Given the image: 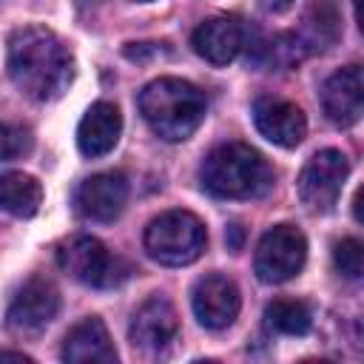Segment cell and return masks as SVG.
Here are the masks:
<instances>
[{"label": "cell", "instance_id": "1", "mask_svg": "<svg viewBox=\"0 0 364 364\" xmlns=\"http://www.w3.org/2000/svg\"><path fill=\"white\" fill-rule=\"evenodd\" d=\"M9 77L31 100L48 102L68 91L74 57L68 46L46 26H23L9 37Z\"/></svg>", "mask_w": 364, "mask_h": 364}, {"label": "cell", "instance_id": "2", "mask_svg": "<svg viewBox=\"0 0 364 364\" xmlns=\"http://www.w3.org/2000/svg\"><path fill=\"white\" fill-rule=\"evenodd\" d=\"M205 94L193 82L179 77L151 80L139 91V114L145 117L151 131L168 142L188 139L205 119Z\"/></svg>", "mask_w": 364, "mask_h": 364}, {"label": "cell", "instance_id": "3", "mask_svg": "<svg viewBox=\"0 0 364 364\" xmlns=\"http://www.w3.org/2000/svg\"><path fill=\"white\" fill-rule=\"evenodd\" d=\"M199 179L216 199H256L273 185V168L250 145L225 142L205 156Z\"/></svg>", "mask_w": 364, "mask_h": 364}, {"label": "cell", "instance_id": "4", "mask_svg": "<svg viewBox=\"0 0 364 364\" xmlns=\"http://www.w3.org/2000/svg\"><path fill=\"white\" fill-rule=\"evenodd\" d=\"M142 242L154 262L168 264V267H182L202 256V250L208 245V233L196 213L168 210V213H159L156 219H151Z\"/></svg>", "mask_w": 364, "mask_h": 364}, {"label": "cell", "instance_id": "5", "mask_svg": "<svg viewBox=\"0 0 364 364\" xmlns=\"http://www.w3.org/2000/svg\"><path fill=\"white\" fill-rule=\"evenodd\" d=\"M57 264L74 282L91 287H117L134 273V267L125 259L114 256L100 239L85 233L71 236L57 247Z\"/></svg>", "mask_w": 364, "mask_h": 364}, {"label": "cell", "instance_id": "6", "mask_svg": "<svg viewBox=\"0 0 364 364\" xmlns=\"http://www.w3.org/2000/svg\"><path fill=\"white\" fill-rule=\"evenodd\" d=\"M347 173H350V162L341 151H336V148L316 151L307 159V165L301 168L299 182H296L301 205L313 213L333 210V205L338 202L341 188L347 182Z\"/></svg>", "mask_w": 364, "mask_h": 364}, {"label": "cell", "instance_id": "7", "mask_svg": "<svg viewBox=\"0 0 364 364\" xmlns=\"http://www.w3.org/2000/svg\"><path fill=\"white\" fill-rule=\"evenodd\" d=\"M304 259H307L304 233L293 225H273L259 239L253 267L264 284H282L304 267Z\"/></svg>", "mask_w": 364, "mask_h": 364}, {"label": "cell", "instance_id": "8", "mask_svg": "<svg viewBox=\"0 0 364 364\" xmlns=\"http://www.w3.org/2000/svg\"><path fill=\"white\" fill-rule=\"evenodd\" d=\"M60 310V293L51 282L46 279H28L17 296L11 299L9 304V313H6V321L14 333H23V336H34L40 330H46L54 316Z\"/></svg>", "mask_w": 364, "mask_h": 364}, {"label": "cell", "instance_id": "9", "mask_svg": "<svg viewBox=\"0 0 364 364\" xmlns=\"http://www.w3.org/2000/svg\"><path fill=\"white\" fill-rule=\"evenodd\" d=\"M191 304H193V316L202 327L225 330L236 321L239 307H242V296H239V287L233 279H228L222 273H210V276H202L196 282Z\"/></svg>", "mask_w": 364, "mask_h": 364}, {"label": "cell", "instance_id": "10", "mask_svg": "<svg viewBox=\"0 0 364 364\" xmlns=\"http://www.w3.org/2000/svg\"><path fill=\"white\" fill-rule=\"evenodd\" d=\"M176 333H179L176 310L168 299H159V296L142 301L128 327L131 344L142 353H165L173 344Z\"/></svg>", "mask_w": 364, "mask_h": 364}, {"label": "cell", "instance_id": "11", "mask_svg": "<svg viewBox=\"0 0 364 364\" xmlns=\"http://www.w3.org/2000/svg\"><path fill=\"white\" fill-rule=\"evenodd\" d=\"M321 105L333 125L350 128L364 114V74L361 65H344L327 77L321 88Z\"/></svg>", "mask_w": 364, "mask_h": 364}, {"label": "cell", "instance_id": "12", "mask_svg": "<svg viewBox=\"0 0 364 364\" xmlns=\"http://www.w3.org/2000/svg\"><path fill=\"white\" fill-rule=\"evenodd\" d=\"M128 202V182L119 171H105V173H94L85 182H80L77 193H74V205L77 213L94 222H111L122 213Z\"/></svg>", "mask_w": 364, "mask_h": 364}, {"label": "cell", "instance_id": "13", "mask_svg": "<svg viewBox=\"0 0 364 364\" xmlns=\"http://www.w3.org/2000/svg\"><path fill=\"white\" fill-rule=\"evenodd\" d=\"M253 122L259 134L279 148H296L307 134L304 111L282 97H259L253 102Z\"/></svg>", "mask_w": 364, "mask_h": 364}, {"label": "cell", "instance_id": "14", "mask_svg": "<svg viewBox=\"0 0 364 364\" xmlns=\"http://www.w3.org/2000/svg\"><path fill=\"white\" fill-rule=\"evenodd\" d=\"M191 43L202 60L213 65H228L245 46V28L236 17H210L196 26Z\"/></svg>", "mask_w": 364, "mask_h": 364}, {"label": "cell", "instance_id": "15", "mask_svg": "<svg viewBox=\"0 0 364 364\" xmlns=\"http://www.w3.org/2000/svg\"><path fill=\"white\" fill-rule=\"evenodd\" d=\"M63 358L71 364H114L117 350L102 318L91 316L74 324L63 341Z\"/></svg>", "mask_w": 364, "mask_h": 364}, {"label": "cell", "instance_id": "16", "mask_svg": "<svg viewBox=\"0 0 364 364\" xmlns=\"http://www.w3.org/2000/svg\"><path fill=\"white\" fill-rule=\"evenodd\" d=\"M119 131H122V117H119V108L114 102H94L85 117L80 119V128H77V145L85 156L97 159V156H105L117 139H119Z\"/></svg>", "mask_w": 364, "mask_h": 364}, {"label": "cell", "instance_id": "17", "mask_svg": "<svg viewBox=\"0 0 364 364\" xmlns=\"http://www.w3.org/2000/svg\"><path fill=\"white\" fill-rule=\"evenodd\" d=\"M43 205V188L34 176L23 171L0 173V208L17 219H28Z\"/></svg>", "mask_w": 364, "mask_h": 364}, {"label": "cell", "instance_id": "18", "mask_svg": "<svg viewBox=\"0 0 364 364\" xmlns=\"http://www.w3.org/2000/svg\"><path fill=\"white\" fill-rule=\"evenodd\" d=\"M264 324L270 333H279V336H304L313 327V313L304 301L276 299L264 307Z\"/></svg>", "mask_w": 364, "mask_h": 364}, {"label": "cell", "instance_id": "19", "mask_svg": "<svg viewBox=\"0 0 364 364\" xmlns=\"http://www.w3.org/2000/svg\"><path fill=\"white\" fill-rule=\"evenodd\" d=\"M307 23V31H310V43H318V48L330 46L336 37H338V20H336V11L321 0L310 9V14L304 17Z\"/></svg>", "mask_w": 364, "mask_h": 364}, {"label": "cell", "instance_id": "20", "mask_svg": "<svg viewBox=\"0 0 364 364\" xmlns=\"http://www.w3.org/2000/svg\"><path fill=\"white\" fill-rule=\"evenodd\" d=\"M333 262L347 279H358L364 273V245L358 239H341L333 245Z\"/></svg>", "mask_w": 364, "mask_h": 364}, {"label": "cell", "instance_id": "21", "mask_svg": "<svg viewBox=\"0 0 364 364\" xmlns=\"http://www.w3.org/2000/svg\"><path fill=\"white\" fill-rule=\"evenodd\" d=\"M23 131L20 128H9L0 122V162L6 159H14L20 151H23Z\"/></svg>", "mask_w": 364, "mask_h": 364}, {"label": "cell", "instance_id": "22", "mask_svg": "<svg viewBox=\"0 0 364 364\" xmlns=\"http://www.w3.org/2000/svg\"><path fill=\"white\" fill-rule=\"evenodd\" d=\"M259 3H262L264 11H273V14H279V11H284V9L293 6V0H259Z\"/></svg>", "mask_w": 364, "mask_h": 364}, {"label": "cell", "instance_id": "23", "mask_svg": "<svg viewBox=\"0 0 364 364\" xmlns=\"http://www.w3.org/2000/svg\"><path fill=\"white\" fill-rule=\"evenodd\" d=\"M3 358H14V361H31L28 355H23V353H0V361Z\"/></svg>", "mask_w": 364, "mask_h": 364}]
</instances>
